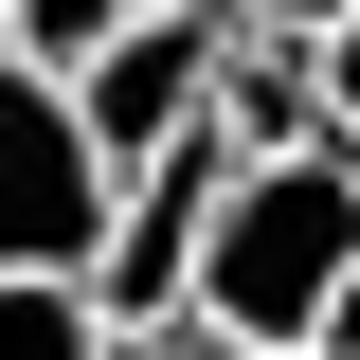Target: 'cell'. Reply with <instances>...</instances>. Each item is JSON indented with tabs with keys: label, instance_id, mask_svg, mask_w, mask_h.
I'll list each match as a JSON object with an SVG mask.
<instances>
[{
	"label": "cell",
	"instance_id": "cell-1",
	"mask_svg": "<svg viewBox=\"0 0 360 360\" xmlns=\"http://www.w3.org/2000/svg\"><path fill=\"white\" fill-rule=\"evenodd\" d=\"M360 270V162L342 144H288V162H217V198H198V252H180V307L234 324V342L307 360L324 307H342Z\"/></svg>",
	"mask_w": 360,
	"mask_h": 360
},
{
	"label": "cell",
	"instance_id": "cell-2",
	"mask_svg": "<svg viewBox=\"0 0 360 360\" xmlns=\"http://www.w3.org/2000/svg\"><path fill=\"white\" fill-rule=\"evenodd\" d=\"M108 234H127V180L90 144L72 72L0 54V288H18V270H108Z\"/></svg>",
	"mask_w": 360,
	"mask_h": 360
},
{
	"label": "cell",
	"instance_id": "cell-3",
	"mask_svg": "<svg viewBox=\"0 0 360 360\" xmlns=\"http://www.w3.org/2000/svg\"><path fill=\"white\" fill-rule=\"evenodd\" d=\"M72 108H90V144H108V180L144 198L180 144L217 127V18H127V37L72 72Z\"/></svg>",
	"mask_w": 360,
	"mask_h": 360
},
{
	"label": "cell",
	"instance_id": "cell-4",
	"mask_svg": "<svg viewBox=\"0 0 360 360\" xmlns=\"http://www.w3.org/2000/svg\"><path fill=\"white\" fill-rule=\"evenodd\" d=\"M0 360H127L108 342V288H90V270H18V288H0Z\"/></svg>",
	"mask_w": 360,
	"mask_h": 360
},
{
	"label": "cell",
	"instance_id": "cell-5",
	"mask_svg": "<svg viewBox=\"0 0 360 360\" xmlns=\"http://www.w3.org/2000/svg\"><path fill=\"white\" fill-rule=\"evenodd\" d=\"M127 18H144V0H0V54H37V72H90Z\"/></svg>",
	"mask_w": 360,
	"mask_h": 360
},
{
	"label": "cell",
	"instance_id": "cell-6",
	"mask_svg": "<svg viewBox=\"0 0 360 360\" xmlns=\"http://www.w3.org/2000/svg\"><path fill=\"white\" fill-rule=\"evenodd\" d=\"M307 72H324V144L360 162V18H342V37H307Z\"/></svg>",
	"mask_w": 360,
	"mask_h": 360
},
{
	"label": "cell",
	"instance_id": "cell-7",
	"mask_svg": "<svg viewBox=\"0 0 360 360\" xmlns=\"http://www.w3.org/2000/svg\"><path fill=\"white\" fill-rule=\"evenodd\" d=\"M217 18H234V37H342L360 0H217Z\"/></svg>",
	"mask_w": 360,
	"mask_h": 360
},
{
	"label": "cell",
	"instance_id": "cell-8",
	"mask_svg": "<svg viewBox=\"0 0 360 360\" xmlns=\"http://www.w3.org/2000/svg\"><path fill=\"white\" fill-rule=\"evenodd\" d=\"M127 360H270V342H234V324H198V307H180V324H144Z\"/></svg>",
	"mask_w": 360,
	"mask_h": 360
},
{
	"label": "cell",
	"instance_id": "cell-9",
	"mask_svg": "<svg viewBox=\"0 0 360 360\" xmlns=\"http://www.w3.org/2000/svg\"><path fill=\"white\" fill-rule=\"evenodd\" d=\"M307 360H342V342H307Z\"/></svg>",
	"mask_w": 360,
	"mask_h": 360
}]
</instances>
